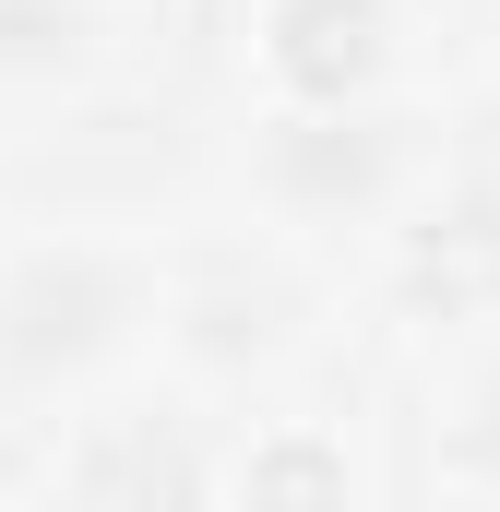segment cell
Here are the masks:
<instances>
[{
	"label": "cell",
	"mask_w": 500,
	"mask_h": 512,
	"mask_svg": "<svg viewBox=\"0 0 500 512\" xmlns=\"http://www.w3.org/2000/svg\"><path fill=\"white\" fill-rule=\"evenodd\" d=\"M465 465H477V477H500V370L477 382V405H465Z\"/></svg>",
	"instance_id": "3"
},
{
	"label": "cell",
	"mask_w": 500,
	"mask_h": 512,
	"mask_svg": "<svg viewBox=\"0 0 500 512\" xmlns=\"http://www.w3.org/2000/svg\"><path fill=\"white\" fill-rule=\"evenodd\" d=\"M84 48H96V12H84V0H0V84L72 72Z\"/></svg>",
	"instance_id": "2"
},
{
	"label": "cell",
	"mask_w": 500,
	"mask_h": 512,
	"mask_svg": "<svg viewBox=\"0 0 500 512\" xmlns=\"http://www.w3.org/2000/svg\"><path fill=\"white\" fill-rule=\"evenodd\" d=\"M131 322H143V274L120 251L60 239V251H24L0 274V370L12 382H72V370L120 358Z\"/></svg>",
	"instance_id": "1"
}]
</instances>
